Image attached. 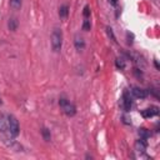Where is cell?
Masks as SVG:
<instances>
[{
	"instance_id": "obj_1",
	"label": "cell",
	"mask_w": 160,
	"mask_h": 160,
	"mask_svg": "<svg viewBox=\"0 0 160 160\" xmlns=\"http://www.w3.org/2000/svg\"><path fill=\"white\" fill-rule=\"evenodd\" d=\"M62 46V32L60 29L55 28L51 32V49L55 52H59Z\"/></svg>"
},
{
	"instance_id": "obj_2",
	"label": "cell",
	"mask_w": 160,
	"mask_h": 160,
	"mask_svg": "<svg viewBox=\"0 0 160 160\" xmlns=\"http://www.w3.org/2000/svg\"><path fill=\"white\" fill-rule=\"evenodd\" d=\"M59 105H60V108L62 109V112H64L66 116H74V115L76 114V106H75L72 102H70L66 98L61 96V98L59 99Z\"/></svg>"
},
{
	"instance_id": "obj_3",
	"label": "cell",
	"mask_w": 160,
	"mask_h": 160,
	"mask_svg": "<svg viewBox=\"0 0 160 160\" xmlns=\"http://www.w3.org/2000/svg\"><path fill=\"white\" fill-rule=\"evenodd\" d=\"M10 114L0 112V132L9 138V129H10Z\"/></svg>"
},
{
	"instance_id": "obj_4",
	"label": "cell",
	"mask_w": 160,
	"mask_h": 160,
	"mask_svg": "<svg viewBox=\"0 0 160 160\" xmlns=\"http://www.w3.org/2000/svg\"><path fill=\"white\" fill-rule=\"evenodd\" d=\"M131 105H132V102H131L130 94H129L128 91H125V92L122 94V98H121V101H120V106L122 108L124 111H130Z\"/></svg>"
},
{
	"instance_id": "obj_5",
	"label": "cell",
	"mask_w": 160,
	"mask_h": 160,
	"mask_svg": "<svg viewBox=\"0 0 160 160\" xmlns=\"http://www.w3.org/2000/svg\"><path fill=\"white\" fill-rule=\"evenodd\" d=\"M159 115V108L158 106H150L148 109H144L141 111V116L145 118V119H149V118H152V116H156Z\"/></svg>"
},
{
	"instance_id": "obj_6",
	"label": "cell",
	"mask_w": 160,
	"mask_h": 160,
	"mask_svg": "<svg viewBox=\"0 0 160 160\" xmlns=\"http://www.w3.org/2000/svg\"><path fill=\"white\" fill-rule=\"evenodd\" d=\"M131 94L138 98V99H145L148 95H149V91L146 89H141V88H138V86H134L131 89Z\"/></svg>"
},
{
	"instance_id": "obj_7",
	"label": "cell",
	"mask_w": 160,
	"mask_h": 160,
	"mask_svg": "<svg viewBox=\"0 0 160 160\" xmlns=\"http://www.w3.org/2000/svg\"><path fill=\"white\" fill-rule=\"evenodd\" d=\"M74 45H75V49H76L78 51H81V50H84V48H85V40H84L79 34H76L75 38H74Z\"/></svg>"
},
{
	"instance_id": "obj_8",
	"label": "cell",
	"mask_w": 160,
	"mask_h": 160,
	"mask_svg": "<svg viewBox=\"0 0 160 160\" xmlns=\"http://www.w3.org/2000/svg\"><path fill=\"white\" fill-rule=\"evenodd\" d=\"M148 148V142H146V139H139L135 141V150L139 151V152H144Z\"/></svg>"
},
{
	"instance_id": "obj_9",
	"label": "cell",
	"mask_w": 160,
	"mask_h": 160,
	"mask_svg": "<svg viewBox=\"0 0 160 160\" xmlns=\"http://www.w3.org/2000/svg\"><path fill=\"white\" fill-rule=\"evenodd\" d=\"M18 26H19V21H18V19H16V18H10L9 21H8V28H9V30L15 31V30L18 29Z\"/></svg>"
},
{
	"instance_id": "obj_10",
	"label": "cell",
	"mask_w": 160,
	"mask_h": 160,
	"mask_svg": "<svg viewBox=\"0 0 160 160\" xmlns=\"http://www.w3.org/2000/svg\"><path fill=\"white\" fill-rule=\"evenodd\" d=\"M68 14H69V8L68 5H61L59 8V16L61 19H66L68 18Z\"/></svg>"
},
{
	"instance_id": "obj_11",
	"label": "cell",
	"mask_w": 160,
	"mask_h": 160,
	"mask_svg": "<svg viewBox=\"0 0 160 160\" xmlns=\"http://www.w3.org/2000/svg\"><path fill=\"white\" fill-rule=\"evenodd\" d=\"M150 135H151V132H150L148 129H145V128L139 129V136H140L141 139H149Z\"/></svg>"
},
{
	"instance_id": "obj_12",
	"label": "cell",
	"mask_w": 160,
	"mask_h": 160,
	"mask_svg": "<svg viewBox=\"0 0 160 160\" xmlns=\"http://www.w3.org/2000/svg\"><path fill=\"white\" fill-rule=\"evenodd\" d=\"M41 135H42V138H44L45 141H50L51 134H50V130H49L48 128H42V129H41Z\"/></svg>"
},
{
	"instance_id": "obj_13",
	"label": "cell",
	"mask_w": 160,
	"mask_h": 160,
	"mask_svg": "<svg viewBox=\"0 0 160 160\" xmlns=\"http://www.w3.org/2000/svg\"><path fill=\"white\" fill-rule=\"evenodd\" d=\"M22 0H10V8L14 10H19L21 8Z\"/></svg>"
},
{
	"instance_id": "obj_14",
	"label": "cell",
	"mask_w": 160,
	"mask_h": 160,
	"mask_svg": "<svg viewBox=\"0 0 160 160\" xmlns=\"http://www.w3.org/2000/svg\"><path fill=\"white\" fill-rule=\"evenodd\" d=\"M115 65H116V68H118V69L122 70V69L125 68V60H124L122 58H118V59L115 60Z\"/></svg>"
},
{
	"instance_id": "obj_15",
	"label": "cell",
	"mask_w": 160,
	"mask_h": 160,
	"mask_svg": "<svg viewBox=\"0 0 160 160\" xmlns=\"http://www.w3.org/2000/svg\"><path fill=\"white\" fill-rule=\"evenodd\" d=\"M106 32H108V36H109V38H111V40H112L114 42H116V38H115L114 31H112V29H111L110 26H106Z\"/></svg>"
},
{
	"instance_id": "obj_16",
	"label": "cell",
	"mask_w": 160,
	"mask_h": 160,
	"mask_svg": "<svg viewBox=\"0 0 160 160\" xmlns=\"http://www.w3.org/2000/svg\"><path fill=\"white\" fill-rule=\"evenodd\" d=\"M82 30H85V31H89V30H90V20H89V19H84Z\"/></svg>"
},
{
	"instance_id": "obj_17",
	"label": "cell",
	"mask_w": 160,
	"mask_h": 160,
	"mask_svg": "<svg viewBox=\"0 0 160 160\" xmlns=\"http://www.w3.org/2000/svg\"><path fill=\"white\" fill-rule=\"evenodd\" d=\"M82 15H84V18H85V19H89V16H90V9H89V6H88V5L84 8Z\"/></svg>"
},
{
	"instance_id": "obj_18",
	"label": "cell",
	"mask_w": 160,
	"mask_h": 160,
	"mask_svg": "<svg viewBox=\"0 0 160 160\" xmlns=\"http://www.w3.org/2000/svg\"><path fill=\"white\" fill-rule=\"evenodd\" d=\"M108 1H109V2L111 4V5H114V6H115V5L118 4V0H108Z\"/></svg>"
},
{
	"instance_id": "obj_19",
	"label": "cell",
	"mask_w": 160,
	"mask_h": 160,
	"mask_svg": "<svg viewBox=\"0 0 160 160\" xmlns=\"http://www.w3.org/2000/svg\"><path fill=\"white\" fill-rule=\"evenodd\" d=\"M155 66H156V69H159V64H158V61L155 60Z\"/></svg>"
},
{
	"instance_id": "obj_20",
	"label": "cell",
	"mask_w": 160,
	"mask_h": 160,
	"mask_svg": "<svg viewBox=\"0 0 160 160\" xmlns=\"http://www.w3.org/2000/svg\"><path fill=\"white\" fill-rule=\"evenodd\" d=\"M1 104H2V101H1V99H0V105H1Z\"/></svg>"
}]
</instances>
